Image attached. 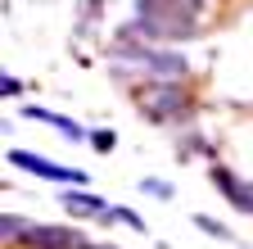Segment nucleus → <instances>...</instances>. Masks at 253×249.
Segmentation results:
<instances>
[{
	"label": "nucleus",
	"instance_id": "nucleus-1",
	"mask_svg": "<svg viewBox=\"0 0 253 249\" xmlns=\"http://www.w3.org/2000/svg\"><path fill=\"white\" fill-rule=\"evenodd\" d=\"M204 0H136V18L149 37H190L199 27Z\"/></svg>",
	"mask_w": 253,
	"mask_h": 249
},
{
	"label": "nucleus",
	"instance_id": "nucleus-2",
	"mask_svg": "<svg viewBox=\"0 0 253 249\" xmlns=\"http://www.w3.org/2000/svg\"><path fill=\"white\" fill-rule=\"evenodd\" d=\"M136 100H140V109H145L154 122H163V118H176V113L185 109V96H181L176 86H145Z\"/></svg>",
	"mask_w": 253,
	"mask_h": 249
},
{
	"label": "nucleus",
	"instance_id": "nucleus-3",
	"mask_svg": "<svg viewBox=\"0 0 253 249\" xmlns=\"http://www.w3.org/2000/svg\"><path fill=\"white\" fill-rule=\"evenodd\" d=\"M9 163L14 168H23V172H37V177H45V181H86L77 168H59V163H45V159H37V154H27V149H9Z\"/></svg>",
	"mask_w": 253,
	"mask_h": 249
},
{
	"label": "nucleus",
	"instance_id": "nucleus-4",
	"mask_svg": "<svg viewBox=\"0 0 253 249\" xmlns=\"http://www.w3.org/2000/svg\"><path fill=\"white\" fill-rule=\"evenodd\" d=\"M212 181L231 195V204H235V208L253 213V186H249V181H240V177H235V172H226V168H212Z\"/></svg>",
	"mask_w": 253,
	"mask_h": 249
},
{
	"label": "nucleus",
	"instance_id": "nucleus-5",
	"mask_svg": "<svg viewBox=\"0 0 253 249\" xmlns=\"http://www.w3.org/2000/svg\"><path fill=\"white\" fill-rule=\"evenodd\" d=\"M63 208H68V213H82V217H113V208H109L100 195H86V191L63 195Z\"/></svg>",
	"mask_w": 253,
	"mask_h": 249
},
{
	"label": "nucleus",
	"instance_id": "nucleus-6",
	"mask_svg": "<svg viewBox=\"0 0 253 249\" xmlns=\"http://www.w3.org/2000/svg\"><path fill=\"white\" fill-rule=\"evenodd\" d=\"M32 245H41V249H82V236L68 231V227H37Z\"/></svg>",
	"mask_w": 253,
	"mask_h": 249
},
{
	"label": "nucleus",
	"instance_id": "nucleus-7",
	"mask_svg": "<svg viewBox=\"0 0 253 249\" xmlns=\"http://www.w3.org/2000/svg\"><path fill=\"white\" fill-rule=\"evenodd\" d=\"M27 118H41V122H50V127H59L68 141H86V132L77 127L73 118H59V113H50V109H27Z\"/></svg>",
	"mask_w": 253,
	"mask_h": 249
},
{
	"label": "nucleus",
	"instance_id": "nucleus-8",
	"mask_svg": "<svg viewBox=\"0 0 253 249\" xmlns=\"http://www.w3.org/2000/svg\"><path fill=\"white\" fill-rule=\"evenodd\" d=\"M195 222H199L208 236H226V227H221V222H212V217H199V213H195Z\"/></svg>",
	"mask_w": 253,
	"mask_h": 249
},
{
	"label": "nucleus",
	"instance_id": "nucleus-9",
	"mask_svg": "<svg viewBox=\"0 0 253 249\" xmlns=\"http://www.w3.org/2000/svg\"><path fill=\"white\" fill-rule=\"evenodd\" d=\"M145 191H149V195H163V199H168V195H172V186H163V181H145Z\"/></svg>",
	"mask_w": 253,
	"mask_h": 249
}]
</instances>
